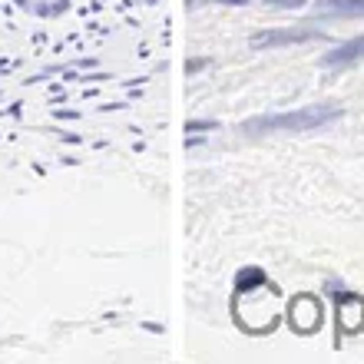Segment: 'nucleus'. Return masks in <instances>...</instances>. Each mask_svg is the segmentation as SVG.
Here are the masks:
<instances>
[{
    "label": "nucleus",
    "instance_id": "f03ea898",
    "mask_svg": "<svg viewBox=\"0 0 364 364\" xmlns=\"http://www.w3.org/2000/svg\"><path fill=\"white\" fill-rule=\"evenodd\" d=\"M338 298V331H345V335H358L364 328V298L361 295H351V291H338L331 285Z\"/></svg>",
    "mask_w": 364,
    "mask_h": 364
},
{
    "label": "nucleus",
    "instance_id": "423d86ee",
    "mask_svg": "<svg viewBox=\"0 0 364 364\" xmlns=\"http://www.w3.org/2000/svg\"><path fill=\"white\" fill-rule=\"evenodd\" d=\"M318 7L328 14H345V17H364V0H318Z\"/></svg>",
    "mask_w": 364,
    "mask_h": 364
},
{
    "label": "nucleus",
    "instance_id": "1a4fd4ad",
    "mask_svg": "<svg viewBox=\"0 0 364 364\" xmlns=\"http://www.w3.org/2000/svg\"><path fill=\"white\" fill-rule=\"evenodd\" d=\"M272 4H285V7H301L305 0H272Z\"/></svg>",
    "mask_w": 364,
    "mask_h": 364
},
{
    "label": "nucleus",
    "instance_id": "20e7f679",
    "mask_svg": "<svg viewBox=\"0 0 364 364\" xmlns=\"http://www.w3.org/2000/svg\"><path fill=\"white\" fill-rule=\"evenodd\" d=\"M14 7L23 10L33 20H53L73 7V0H14Z\"/></svg>",
    "mask_w": 364,
    "mask_h": 364
},
{
    "label": "nucleus",
    "instance_id": "0eeeda50",
    "mask_svg": "<svg viewBox=\"0 0 364 364\" xmlns=\"http://www.w3.org/2000/svg\"><path fill=\"white\" fill-rule=\"evenodd\" d=\"M315 30H275V33H265L259 37V43H298V40H311Z\"/></svg>",
    "mask_w": 364,
    "mask_h": 364
},
{
    "label": "nucleus",
    "instance_id": "f257e3e1",
    "mask_svg": "<svg viewBox=\"0 0 364 364\" xmlns=\"http://www.w3.org/2000/svg\"><path fill=\"white\" fill-rule=\"evenodd\" d=\"M341 109L335 106H308V109H298L291 116H272V119H259L252 123L255 129H318V126L335 123Z\"/></svg>",
    "mask_w": 364,
    "mask_h": 364
},
{
    "label": "nucleus",
    "instance_id": "39448f33",
    "mask_svg": "<svg viewBox=\"0 0 364 364\" xmlns=\"http://www.w3.org/2000/svg\"><path fill=\"white\" fill-rule=\"evenodd\" d=\"M361 57H364V33H361V37H355V40H348L345 47L328 50L325 63H328V67H351V63H358Z\"/></svg>",
    "mask_w": 364,
    "mask_h": 364
},
{
    "label": "nucleus",
    "instance_id": "6e6552de",
    "mask_svg": "<svg viewBox=\"0 0 364 364\" xmlns=\"http://www.w3.org/2000/svg\"><path fill=\"white\" fill-rule=\"evenodd\" d=\"M265 282H269V278H265L262 269H245L235 278V291H249V288H259V285H265Z\"/></svg>",
    "mask_w": 364,
    "mask_h": 364
},
{
    "label": "nucleus",
    "instance_id": "7ed1b4c3",
    "mask_svg": "<svg viewBox=\"0 0 364 364\" xmlns=\"http://www.w3.org/2000/svg\"><path fill=\"white\" fill-rule=\"evenodd\" d=\"M288 321H291V328L301 331V335L318 331V328H321V305H318V298L298 295L295 301H291V308H288Z\"/></svg>",
    "mask_w": 364,
    "mask_h": 364
}]
</instances>
